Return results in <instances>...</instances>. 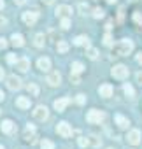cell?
Here are the masks:
<instances>
[{"instance_id": "6da1fadb", "label": "cell", "mask_w": 142, "mask_h": 149, "mask_svg": "<svg viewBox=\"0 0 142 149\" xmlns=\"http://www.w3.org/2000/svg\"><path fill=\"white\" fill-rule=\"evenodd\" d=\"M132 51H133V42L130 39H123L114 46V53L118 56H128Z\"/></svg>"}, {"instance_id": "7a4b0ae2", "label": "cell", "mask_w": 142, "mask_h": 149, "mask_svg": "<svg viewBox=\"0 0 142 149\" xmlns=\"http://www.w3.org/2000/svg\"><path fill=\"white\" fill-rule=\"evenodd\" d=\"M86 119H88V123H91V125H100L102 121H105V112H104V111H98V109H91V111L86 114Z\"/></svg>"}, {"instance_id": "3957f363", "label": "cell", "mask_w": 142, "mask_h": 149, "mask_svg": "<svg viewBox=\"0 0 142 149\" xmlns=\"http://www.w3.org/2000/svg\"><path fill=\"white\" fill-rule=\"evenodd\" d=\"M111 74H112V77H116V79H126L128 74H130V70H128L126 65H121V63H119V65H114V67H112Z\"/></svg>"}, {"instance_id": "277c9868", "label": "cell", "mask_w": 142, "mask_h": 149, "mask_svg": "<svg viewBox=\"0 0 142 149\" xmlns=\"http://www.w3.org/2000/svg\"><path fill=\"white\" fill-rule=\"evenodd\" d=\"M37 18H39V11H37V9L26 11V13H23V16H21L23 23H25V25H28V26H33V25H35V21H37Z\"/></svg>"}, {"instance_id": "5b68a950", "label": "cell", "mask_w": 142, "mask_h": 149, "mask_svg": "<svg viewBox=\"0 0 142 149\" xmlns=\"http://www.w3.org/2000/svg\"><path fill=\"white\" fill-rule=\"evenodd\" d=\"M47 116H49L47 107H44V105H37V107L33 109V118H35L37 121H46Z\"/></svg>"}, {"instance_id": "8992f818", "label": "cell", "mask_w": 142, "mask_h": 149, "mask_svg": "<svg viewBox=\"0 0 142 149\" xmlns=\"http://www.w3.org/2000/svg\"><path fill=\"white\" fill-rule=\"evenodd\" d=\"M56 132H58V135H61V137H65V139L72 135V128H70V125H68V123H65V121L58 123Z\"/></svg>"}, {"instance_id": "52a82bcc", "label": "cell", "mask_w": 142, "mask_h": 149, "mask_svg": "<svg viewBox=\"0 0 142 149\" xmlns=\"http://www.w3.org/2000/svg\"><path fill=\"white\" fill-rule=\"evenodd\" d=\"M21 86H23V84H21V79H19L18 76H14V74H13V76L7 77V88H9V90L16 91V90H19Z\"/></svg>"}, {"instance_id": "ba28073f", "label": "cell", "mask_w": 142, "mask_h": 149, "mask_svg": "<svg viewBox=\"0 0 142 149\" xmlns=\"http://www.w3.org/2000/svg\"><path fill=\"white\" fill-rule=\"evenodd\" d=\"M70 104V98L68 97H63V98H58V100H54V104H53V107H54V111H58V112H63L65 111V107Z\"/></svg>"}, {"instance_id": "9c48e42d", "label": "cell", "mask_w": 142, "mask_h": 149, "mask_svg": "<svg viewBox=\"0 0 142 149\" xmlns=\"http://www.w3.org/2000/svg\"><path fill=\"white\" fill-rule=\"evenodd\" d=\"M126 140H128V144H132V146L140 144V132H139V130H130L128 135H126Z\"/></svg>"}, {"instance_id": "30bf717a", "label": "cell", "mask_w": 142, "mask_h": 149, "mask_svg": "<svg viewBox=\"0 0 142 149\" xmlns=\"http://www.w3.org/2000/svg\"><path fill=\"white\" fill-rule=\"evenodd\" d=\"M60 83H61V74H60L58 70L51 72L49 76H47V84H49V86H58Z\"/></svg>"}, {"instance_id": "8fae6325", "label": "cell", "mask_w": 142, "mask_h": 149, "mask_svg": "<svg viewBox=\"0 0 142 149\" xmlns=\"http://www.w3.org/2000/svg\"><path fill=\"white\" fill-rule=\"evenodd\" d=\"M54 13H56L58 18H68L70 14H72V9H70L68 6H58Z\"/></svg>"}, {"instance_id": "7c38bea8", "label": "cell", "mask_w": 142, "mask_h": 149, "mask_svg": "<svg viewBox=\"0 0 142 149\" xmlns=\"http://www.w3.org/2000/svg\"><path fill=\"white\" fill-rule=\"evenodd\" d=\"M0 130H2L4 133H13L16 130V125L11 119H6V121H2V125H0Z\"/></svg>"}, {"instance_id": "4fadbf2b", "label": "cell", "mask_w": 142, "mask_h": 149, "mask_svg": "<svg viewBox=\"0 0 142 149\" xmlns=\"http://www.w3.org/2000/svg\"><path fill=\"white\" fill-rule=\"evenodd\" d=\"M37 67H39V70H42V72H49V68H51V60H49V58H39V60H37Z\"/></svg>"}, {"instance_id": "5bb4252c", "label": "cell", "mask_w": 142, "mask_h": 149, "mask_svg": "<svg viewBox=\"0 0 142 149\" xmlns=\"http://www.w3.org/2000/svg\"><path fill=\"white\" fill-rule=\"evenodd\" d=\"M16 68H18L19 72H26V70L30 68V60H28V58H18Z\"/></svg>"}, {"instance_id": "9a60e30c", "label": "cell", "mask_w": 142, "mask_h": 149, "mask_svg": "<svg viewBox=\"0 0 142 149\" xmlns=\"http://www.w3.org/2000/svg\"><path fill=\"white\" fill-rule=\"evenodd\" d=\"M112 91H114V90H112V86H111V84H107V83H105V84H102V86L98 88V93H100V97H104V98L112 97Z\"/></svg>"}, {"instance_id": "2e32d148", "label": "cell", "mask_w": 142, "mask_h": 149, "mask_svg": "<svg viewBox=\"0 0 142 149\" xmlns=\"http://www.w3.org/2000/svg\"><path fill=\"white\" fill-rule=\"evenodd\" d=\"M114 121H116V125H118L121 130H126V128H128V125H130V123H128V119H126L125 116H121V114H116V116H114Z\"/></svg>"}, {"instance_id": "e0dca14e", "label": "cell", "mask_w": 142, "mask_h": 149, "mask_svg": "<svg viewBox=\"0 0 142 149\" xmlns=\"http://www.w3.org/2000/svg\"><path fill=\"white\" fill-rule=\"evenodd\" d=\"M11 42H13V46H16V47L25 46V39H23L21 33H13V35H11Z\"/></svg>"}, {"instance_id": "ac0fdd59", "label": "cell", "mask_w": 142, "mask_h": 149, "mask_svg": "<svg viewBox=\"0 0 142 149\" xmlns=\"http://www.w3.org/2000/svg\"><path fill=\"white\" fill-rule=\"evenodd\" d=\"M16 105H18L19 109H30V98H28V97H19V98L16 100Z\"/></svg>"}, {"instance_id": "d6986e66", "label": "cell", "mask_w": 142, "mask_h": 149, "mask_svg": "<svg viewBox=\"0 0 142 149\" xmlns=\"http://www.w3.org/2000/svg\"><path fill=\"white\" fill-rule=\"evenodd\" d=\"M74 44H76V46H86V47H88V46H90V39H88L86 35H77V37L74 39Z\"/></svg>"}, {"instance_id": "ffe728a7", "label": "cell", "mask_w": 142, "mask_h": 149, "mask_svg": "<svg viewBox=\"0 0 142 149\" xmlns=\"http://www.w3.org/2000/svg\"><path fill=\"white\" fill-rule=\"evenodd\" d=\"M46 40H47V39H46L44 33H37V35L33 37V44H35L37 47H42V46L46 44Z\"/></svg>"}, {"instance_id": "44dd1931", "label": "cell", "mask_w": 142, "mask_h": 149, "mask_svg": "<svg viewBox=\"0 0 142 149\" xmlns=\"http://www.w3.org/2000/svg\"><path fill=\"white\" fill-rule=\"evenodd\" d=\"M88 142H90V146H91V147H95V149L102 146V139H100V137H97V135H90V137H88Z\"/></svg>"}, {"instance_id": "7402d4cb", "label": "cell", "mask_w": 142, "mask_h": 149, "mask_svg": "<svg viewBox=\"0 0 142 149\" xmlns=\"http://www.w3.org/2000/svg\"><path fill=\"white\" fill-rule=\"evenodd\" d=\"M70 68H72V72H74V74H83V72H84V65H83L81 61H74Z\"/></svg>"}, {"instance_id": "603a6c76", "label": "cell", "mask_w": 142, "mask_h": 149, "mask_svg": "<svg viewBox=\"0 0 142 149\" xmlns=\"http://www.w3.org/2000/svg\"><path fill=\"white\" fill-rule=\"evenodd\" d=\"M26 91H28V95L37 97V95H39V86L33 84V83H30V84H26Z\"/></svg>"}, {"instance_id": "cb8c5ba5", "label": "cell", "mask_w": 142, "mask_h": 149, "mask_svg": "<svg viewBox=\"0 0 142 149\" xmlns=\"http://www.w3.org/2000/svg\"><path fill=\"white\" fill-rule=\"evenodd\" d=\"M56 51H58V53H67V51H68V44H67L65 40H58V42H56Z\"/></svg>"}, {"instance_id": "d4e9b609", "label": "cell", "mask_w": 142, "mask_h": 149, "mask_svg": "<svg viewBox=\"0 0 142 149\" xmlns=\"http://www.w3.org/2000/svg\"><path fill=\"white\" fill-rule=\"evenodd\" d=\"M86 56H88L90 60H97V56H98V49H97V47H88V49H86Z\"/></svg>"}, {"instance_id": "484cf974", "label": "cell", "mask_w": 142, "mask_h": 149, "mask_svg": "<svg viewBox=\"0 0 142 149\" xmlns=\"http://www.w3.org/2000/svg\"><path fill=\"white\" fill-rule=\"evenodd\" d=\"M40 147L42 149H54V144L51 140H47V139H42L40 140Z\"/></svg>"}, {"instance_id": "4316f807", "label": "cell", "mask_w": 142, "mask_h": 149, "mask_svg": "<svg viewBox=\"0 0 142 149\" xmlns=\"http://www.w3.org/2000/svg\"><path fill=\"white\" fill-rule=\"evenodd\" d=\"M123 91H125V95H128V97H133V95H135L133 88H132L128 83H125V84H123Z\"/></svg>"}, {"instance_id": "83f0119b", "label": "cell", "mask_w": 142, "mask_h": 149, "mask_svg": "<svg viewBox=\"0 0 142 149\" xmlns=\"http://www.w3.org/2000/svg\"><path fill=\"white\" fill-rule=\"evenodd\" d=\"M70 83H72V84H79V83H81V79H79V74L70 72Z\"/></svg>"}, {"instance_id": "f1b7e54d", "label": "cell", "mask_w": 142, "mask_h": 149, "mask_svg": "<svg viewBox=\"0 0 142 149\" xmlns=\"http://www.w3.org/2000/svg\"><path fill=\"white\" fill-rule=\"evenodd\" d=\"M79 11H81V14H88V13H90V6L84 4V2H81V4H79Z\"/></svg>"}, {"instance_id": "f546056e", "label": "cell", "mask_w": 142, "mask_h": 149, "mask_svg": "<svg viewBox=\"0 0 142 149\" xmlns=\"http://www.w3.org/2000/svg\"><path fill=\"white\" fill-rule=\"evenodd\" d=\"M93 18H97V19H100V18H104V9H100V7H97V9H93Z\"/></svg>"}, {"instance_id": "4dcf8cb0", "label": "cell", "mask_w": 142, "mask_h": 149, "mask_svg": "<svg viewBox=\"0 0 142 149\" xmlns=\"http://www.w3.org/2000/svg\"><path fill=\"white\" fill-rule=\"evenodd\" d=\"M77 144H79V147H88V146H90V142H88V137H79Z\"/></svg>"}, {"instance_id": "1f68e13d", "label": "cell", "mask_w": 142, "mask_h": 149, "mask_svg": "<svg viewBox=\"0 0 142 149\" xmlns=\"http://www.w3.org/2000/svg\"><path fill=\"white\" fill-rule=\"evenodd\" d=\"M61 28L63 30H68L70 28V19L68 18H61Z\"/></svg>"}, {"instance_id": "d6a6232c", "label": "cell", "mask_w": 142, "mask_h": 149, "mask_svg": "<svg viewBox=\"0 0 142 149\" xmlns=\"http://www.w3.org/2000/svg\"><path fill=\"white\" fill-rule=\"evenodd\" d=\"M104 44H105V46H112V37H111L109 33L104 35Z\"/></svg>"}, {"instance_id": "836d02e7", "label": "cell", "mask_w": 142, "mask_h": 149, "mask_svg": "<svg viewBox=\"0 0 142 149\" xmlns=\"http://www.w3.org/2000/svg\"><path fill=\"white\" fill-rule=\"evenodd\" d=\"M76 102H77L79 105H83V104L86 102V95H83V93H81V95H77V97H76Z\"/></svg>"}, {"instance_id": "e575fe53", "label": "cell", "mask_w": 142, "mask_h": 149, "mask_svg": "<svg viewBox=\"0 0 142 149\" xmlns=\"http://www.w3.org/2000/svg\"><path fill=\"white\" fill-rule=\"evenodd\" d=\"M133 19H135V23L142 25V14L140 13H133Z\"/></svg>"}, {"instance_id": "d590c367", "label": "cell", "mask_w": 142, "mask_h": 149, "mask_svg": "<svg viewBox=\"0 0 142 149\" xmlns=\"http://www.w3.org/2000/svg\"><path fill=\"white\" fill-rule=\"evenodd\" d=\"M7 61H9V63H16V61H18L16 54H7Z\"/></svg>"}, {"instance_id": "8d00e7d4", "label": "cell", "mask_w": 142, "mask_h": 149, "mask_svg": "<svg viewBox=\"0 0 142 149\" xmlns=\"http://www.w3.org/2000/svg\"><path fill=\"white\" fill-rule=\"evenodd\" d=\"M7 47V40L4 37H0V49H6Z\"/></svg>"}, {"instance_id": "74e56055", "label": "cell", "mask_w": 142, "mask_h": 149, "mask_svg": "<svg viewBox=\"0 0 142 149\" xmlns=\"http://www.w3.org/2000/svg\"><path fill=\"white\" fill-rule=\"evenodd\" d=\"M135 77H137V83L142 86V70H140V72H137V76H135Z\"/></svg>"}, {"instance_id": "f35d334b", "label": "cell", "mask_w": 142, "mask_h": 149, "mask_svg": "<svg viewBox=\"0 0 142 149\" xmlns=\"http://www.w3.org/2000/svg\"><path fill=\"white\" fill-rule=\"evenodd\" d=\"M6 25H7V19H6L4 16H0V28H4Z\"/></svg>"}, {"instance_id": "ab89813d", "label": "cell", "mask_w": 142, "mask_h": 149, "mask_svg": "<svg viewBox=\"0 0 142 149\" xmlns=\"http://www.w3.org/2000/svg\"><path fill=\"white\" fill-rule=\"evenodd\" d=\"M25 2H26V0H14V4H16V6H23Z\"/></svg>"}, {"instance_id": "60d3db41", "label": "cell", "mask_w": 142, "mask_h": 149, "mask_svg": "<svg viewBox=\"0 0 142 149\" xmlns=\"http://www.w3.org/2000/svg\"><path fill=\"white\" fill-rule=\"evenodd\" d=\"M137 63H140V65H142V53H139V54H137Z\"/></svg>"}, {"instance_id": "b9f144b4", "label": "cell", "mask_w": 142, "mask_h": 149, "mask_svg": "<svg viewBox=\"0 0 142 149\" xmlns=\"http://www.w3.org/2000/svg\"><path fill=\"white\" fill-rule=\"evenodd\" d=\"M42 2H44L46 6H51V4H54V0H42Z\"/></svg>"}, {"instance_id": "7bdbcfd3", "label": "cell", "mask_w": 142, "mask_h": 149, "mask_svg": "<svg viewBox=\"0 0 142 149\" xmlns=\"http://www.w3.org/2000/svg\"><path fill=\"white\" fill-rule=\"evenodd\" d=\"M2 77H4V68L0 67V81H2Z\"/></svg>"}, {"instance_id": "ee69618b", "label": "cell", "mask_w": 142, "mask_h": 149, "mask_svg": "<svg viewBox=\"0 0 142 149\" xmlns=\"http://www.w3.org/2000/svg\"><path fill=\"white\" fill-rule=\"evenodd\" d=\"M4 6H6V2H4V0H0V11L4 9Z\"/></svg>"}, {"instance_id": "f6af8a7d", "label": "cell", "mask_w": 142, "mask_h": 149, "mask_svg": "<svg viewBox=\"0 0 142 149\" xmlns=\"http://www.w3.org/2000/svg\"><path fill=\"white\" fill-rule=\"evenodd\" d=\"M4 97H6V95H4V91H2V90H0V102H2V100H4Z\"/></svg>"}, {"instance_id": "bcb514c9", "label": "cell", "mask_w": 142, "mask_h": 149, "mask_svg": "<svg viewBox=\"0 0 142 149\" xmlns=\"http://www.w3.org/2000/svg\"><path fill=\"white\" fill-rule=\"evenodd\" d=\"M107 4H116V0H107Z\"/></svg>"}, {"instance_id": "7dc6e473", "label": "cell", "mask_w": 142, "mask_h": 149, "mask_svg": "<svg viewBox=\"0 0 142 149\" xmlns=\"http://www.w3.org/2000/svg\"><path fill=\"white\" fill-rule=\"evenodd\" d=\"M0 149H4V146H0Z\"/></svg>"}, {"instance_id": "c3c4849f", "label": "cell", "mask_w": 142, "mask_h": 149, "mask_svg": "<svg viewBox=\"0 0 142 149\" xmlns=\"http://www.w3.org/2000/svg\"><path fill=\"white\" fill-rule=\"evenodd\" d=\"M109 149H112V147H109Z\"/></svg>"}]
</instances>
